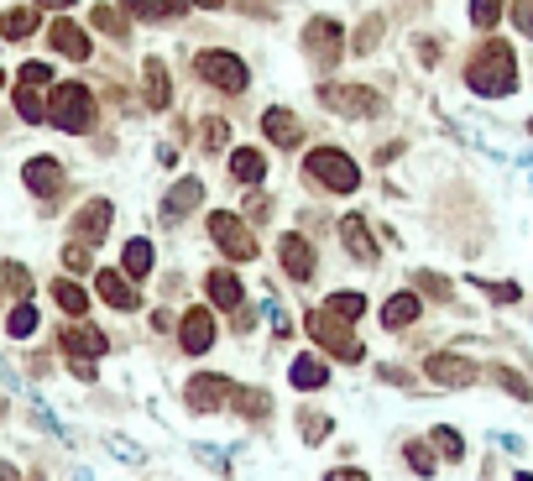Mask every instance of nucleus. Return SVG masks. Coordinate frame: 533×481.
Segmentation results:
<instances>
[{
	"mask_svg": "<svg viewBox=\"0 0 533 481\" xmlns=\"http://www.w3.org/2000/svg\"><path fill=\"white\" fill-rule=\"evenodd\" d=\"M304 325H309V335H314L330 356H340V361H361V356H366V346L351 335V325H345V319L324 314V309H309V314H304Z\"/></svg>",
	"mask_w": 533,
	"mask_h": 481,
	"instance_id": "20e7f679",
	"label": "nucleus"
},
{
	"mask_svg": "<svg viewBox=\"0 0 533 481\" xmlns=\"http://www.w3.org/2000/svg\"><path fill=\"white\" fill-rule=\"evenodd\" d=\"M262 131H267V142H277V147H293L298 136H304V126H298L293 110H267V116H262Z\"/></svg>",
	"mask_w": 533,
	"mask_h": 481,
	"instance_id": "b1692460",
	"label": "nucleus"
},
{
	"mask_svg": "<svg viewBox=\"0 0 533 481\" xmlns=\"http://www.w3.org/2000/svg\"><path fill=\"white\" fill-rule=\"evenodd\" d=\"M89 21H95L105 37H126V21H121V11H115V6H95V11H89Z\"/></svg>",
	"mask_w": 533,
	"mask_h": 481,
	"instance_id": "4c0bfd02",
	"label": "nucleus"
},
{
	"mask_svg": "<svg viewBox=\"0 0 533 481\" xmlns=\"http://www.w3.org/2000/svg\"><path fill=\"white\" fill-rule=\"evenodd\" d=\"M53 304H58L63 314H74V319H84V314H89V293H84L79 283H68V278H58V283H53Z\"/></svg>",
	"mask_w": 533,
	"mask_h": 481,
	"instance_id": "393cba45",
	"label": "nucleus"
},
{
	"mask_svg": "<svg viewBox=\"0 0 533 481\" xmlns=\"http://www.w3.org/2000/svg\"><path fill=\"white\" fill-rule=\"evenodd\" d=\"M377 37H382V21L372 16V21H366V32L356 37V48H361V53H372V48H377Z\"/></svg>",
	"mask_w": 533,
	"mask_h": 481,
	"instance_id": "49530a36",
	"label": "nucleus"
},
{
	"mask_svg": "<svg viewBox=\"0 0 533 481\" xmlns=\"http://www.w3.org/2000/svg\"><path fill=\"white\" fill-rule=\"evenodd\" d=\"M528 131H533V121H528Z\"/></svg>",
	"mask_w": 533,
	"mask_h": 481,
	"instance_id": "6e6d98bb",
	"label": "nucleus"
},
{
	"mask_svg": "<svg viewBox=\"0 0 533 481\" xmlns=\"http://www.w3.org/2000/svg\"><path fill=\"white\" fill-rule=\"evenodd\" d=\"M21 178H27V189H32V194H58L63 168L53 163V157H32V163L21 168Z\"/></svg>",
	"mask_w": 533,
	"mask_h": 481,
	"instance_id": "5701e85b",
	"label": "nucleus"
},
{
	"mask_svg": "<svg viewBox=\"0 0 533 481\" xmlns=\"http://www.w3.org/2000/svg\"><path fill=\"white\" fill-rule=\"evenodd\" d=\"M419 314H424V299H419V293H392V299L382 304V325H387V330H408Z\"/></svg>",
	"mask_w": 533,
	"mask_h": 481,
	"instance_id": "6ab92c4d",
	"label": "nucleus"
},
{
	"mask_svg": "<svg viewBox=\"0 0 533 481\" xmlns=\"http://www.w3.org/2000/svg\"><path fill=\"white\" fill-rule=\"evenodd\" d=\"M413 293H429V299H439V304L455 299V288L439 278V272H419V278H413Z\"/></svg>",
	"mask_w": 533,
	"mask_h": 481,
	"instance_id": "e433bc0d",
	"label": "nucleus"
},
{
	"mask_svg": "<svg viewBox=\"0 0 533 481\" xmlns=\"http://www.w3.org/2000/svg\"><path fill=\"white\" fill-rule=\"evenodd\" d=\"M63 351H68V361H95V356H105L110 351V340H105V330H95V325H63Z\"/></svg>",
	"mask_w": 533,
	"mask_h": 481,
	"instance_id": "f8f14e48",
	"label": "nucleus"
},
{
	"mask_svg": "<svg viewBox=\"0 0 533 481\" xmlns=\"http://www.w3.org/2000/svg\"><path fill=\"white\" fill-rule=\"evenodd\" d=\"M324 314H335V319L351 325V319L366 314V299H361V293H330V299H324Z\"/></svg>",
	"mask_w": 533,
	"mask_h": 481,
	"instance_id": "c85d7f7f",
	"label": "nucleus"
},
{
	"mask_svg": "<svg viewBox=\"0 0 533 481\" xmlns=\"http://www.w3.org/2000/svg\"><path fill=\"white\" fill-rule=\"evenodd\" d=\"M210 241L225 251L230 262H251V257H257V236H251L246 225H241V215L215 210V215H210Z\"/></svg>",
	"mask_w": 533,
	"mask_h": 481,
	"instance_id": "423d86ee",
	"label": "nucleus"
},
{
	"mask_svg": "<svg viewBox=\"0 0 533 481\" xmlns=\"http://www.w3.org/2000/svg\"><path fill=\"white\" fill-rule=\"evenodd\" d=\"M466 84L476 89V95H486V100L513 95V89H518V58H513V48H507V42H481V53L466 68Z\"/></svg>",
	"mask_w": 533,
	"mask_h": 481,
	"instance_id": "f257e3e1",
	"label": "nucleus"
},
{
	"mask_svg": "<svg viewBox=\"0 0 533 481\" xmlns=\"http://www.w3.org/2000/svg\"><path fill=\"white\" fill-rule=\"evenodd\" d=\"M95 288H100V299L110 309H121V314H131L136 304H142V299H136V288L126 283V272H95Z\"/></svg>",
	"mask_w": 533,
	"mask_h": 481,
	"instance_id": "f3484780",
	"label": "nucleus"
},
{
	"mask_svg": "<svg viewBox=\"0 0 533 481\" xmlns=\"http://www.w3.org/2000/svg\"><path fill=\"white\" fill-rule=\"evenodd\" d=\"M476 288L486 293V299H497V304H518V299H523L518 283H481V278H476Z\"/></svg>",
	"mask_w": 533,
	"mask_h": 481,
	"instance_id": "ea45409f",
	"label": "nucleus"
},
{
	"mask_svg": "<svg viewBox=\"0 0 533 481\" xmlns=\"http://www.w3.org/2000/svg\"><path fill=\"white\" fill-rule=\"evenodd\" d=\"M424 377L439 382V387H476L481 382V366L471 356H455V351H434L424 361Z\"/></svg>",
	"mask_w": 533,
	"mask_h": 481,
	"instance_id": "1a4fd4ad",
	"label": "nucleus"
},
{
	"mask_svg": "<svg viewBox=\"0 0 533 481\" xmlns=\"http://www.w3.org/2000/svg\"><path fill=\"white\" fill-rule=\"evenodd\" d=\"M142 79H147V105H152V110H168V100H173V79H168V63H162V58H147Z\"/></svg>",
	"mask_w": 533,
	"mask_h": 481,
	"instance_id": "4be33fe9",
	"label": "nucleus"
},
{
	"mask_svg": "<svg viewBox=\"0 0 533 481\" xmlns=\"http://www.w3.org/2000/svg\"><path fill=\"white\" fill-rule=\"evenodd\" d=\"M48 42H53V48L63 53V58H74V63H84L89 53H95V42H89V32L79 27V21H53V27H48Z\"/></svg>",
	"mask_w": 533,
	"mask_h": 481,
	"instance_id": "4468645a",
	"label": "nucleus"
},
{
	"mask_svg": "<svg viewBox=\"0 0 533 481\" xmlns=\"http://www.w3.org/2000/svg\"><path fill=\"white\" fill-rule=\"evenodd\" d=\"M32 32H37V11H6V16H0V37L21 42V37H32Z\"/></svg>",
	"mask_w": 533,
	"mask_h": 481,
	"instance_id": "2f4dec72",
	"label": "nucleus"
},
{
	"mask_svg": "<svg viewBox=\"0 0 533 481\" xmlns=\"http://www.w3.org/2000/svg\"><path fill=\"white\" fill-rule=\"evenodd\" d=\"M429 445L445 455V461H466V440H460V429H450V424H434L429 429Z\"/></svg>",
	"mask_w": 533,
	"mask_h": 481,
	"instance_id": "bb28decb",
	"label": "nucleus"
},
{
	"mask_svg": "<svg viewBox=\"0 0 533 481\" xmlns=\"http://www.w3.org/2000/svg\"><path fill=\"white\" fill-rule=\"evenodd\" d=\"M42 11H63V6H74V0H37Z\"/></svg>",
	"mask_w": 533,
	"mask_h": 481,
	"instance_id": "8fccbe9b",
	"label": "nucleus"
},
{
	"mask_svg": "<svg viewBox=\"0 0 533 481\" xmlns=\"http://www.w3.org/2000/svg\"><path fill=\"white\" fill-rule=\"evenodd\" d=\"M199 79L215 84V89H225V95H241V89L251 84V68H246L236 53L215 48V53H199Z\"/></svg>",
	"mask_w": 533,
	"mask_h": 481,
	"instance_id": "39448f33",
	"label": "nucleus"
},
{
	"mask_svg": "<svg viewBox=\"0 0 533 481\" xmlns=\"http://www.w3.org/2000/svg\"><path fill=\"white\" fill-rule=\"evenodd\" d=\"M236 408L246 419H267L272 414V398L262 393V387H236Z\"/></svg>",
	"mask_w": 533,
	"mask_h": 481,
	"instance_id": "7c9ffc66",
	"label": "nucleus"
},
{
	"mask_svg": "<svg viewBox=\"0 0 533 481\" xmlns=\"http://www.w3.org/2000/svg\"><path fill=\"white\" fill-rule=\"evenodd\" d=\"M403 461L419 471V476H434V471H439V455H434L424 440H408V445H403Z\"/></svg>",
	"mask_w": 533,
	"mask_h": 481,
	"instance_id": "473e14b6",
	"label": "nucleus"
},
{
	"mask_svg": "<svg viewBox=\"0 0 533 481\" xmlns=\"http://www.w3.org/2000/svg\"><path fill=\"white\" fill-rule=\"evenodd\" d=\"M68 372L84 377V382H95V361H68Z\"/></svg>",
	"mask_w": 533,
	"mask_h": 481,
	"instance_id": "09e8293b",
	"label": "nucleus"
},
{
	"mask_svg": "<svg viewBox=\"0 0 533 481\" xmlns=\"http://www.w3.org/2000/svg\"><path fill=\"white\" fill-rule=\"evenodd\" d=\"M63 267H68V272H89V267H95V257H89V246L68 241V246H63Z\"/></svg>",
	"mask_w": 533,
	"mask_h": 481,
	"instance_id": "a19ab883",
	"label": "nucleus"
},
{
	"mask_svg": "<svg viewBox=\"0 0 533 481\" xmlns=\"http://www.w3.org/2000/svg\"><path fill=\"white\" fill-rule=\"evenodd\" d=\"M513 481H533V471H518V476H513Z\"/></svg>",
	"mask_w": 533,
	"mask_h": 481,
	"instance_id": "864d4df0",
	"label": "nucleus"
},
{
	"mask_svg": "<svg viewBox=\"0 0 533 481\" xmlns=\"http://www.w3.org/2000/svg\"><path fill=\"white\" fill-rule=\"evenodd\" d=\"M492 382L502 387L507 398H518V403H528L533 398V387H528V377L523 372H513V366H492Z\"/></svg>",
	"mask_w": 533,
	"mask_h": 481,
	"instance_id": "c756f323",
	"label": "nucleus"
},
{
	"mask_svg": "<svg viewBox=\"0 0 533 481\" xmlns=\"http://www.w3.org/2000/svg\"><path fill=\"white\" fill-rule=\"evenodd\" d=\"M183 398H189L194 414H220V408H225L230 398H236V382L220 377V372H199V377H189Z\"/></svg>",
	"mask_w": 533,
	"mask_h": 481,
	"instance_id": "6e6552de",
	"label": "nucleus"
},
{
	"mask_svg": "<svg viewBox=\"0 0 533 481\" xmlns=\"http://www.w3.org/2000/svg\"><path fill=\"white\" fill-rule=\"evenodd\" d=\"M230 173H236L241 183H262L267 157H262V152H251V147H236V152H230Z\"/></svg>",
	"mask_w": 533,
	"mask_h": 481,
	"instance_id": "a878e982",
	"label": "nucleus"
},
{
	"mask_svg": "<svg viewBox=\"0 0 533 481\" xmlns=\"http://www.w3.org/2000/svg\"><path fill=\"white\" fill-rule=\"evenodd\" d=\"M324 481H372V476H366V471H356V466H345V471H330Z\"/></svg>",
	"mask_w": 533,
	"mask_h": 481,
	"instance_id": "de8ad7c7",
	"label": "nucleus"
},
{
	"mask_svg": "<svg viewBox=\"0 0 533 481\" xmlns=\"http://www.w3.org/2000/svg\"><path fill=\"white\" fill-rule=\"evenodd\" d=\"M0 481H21V476H16V466H11V461H0Z\"/></svg>",
	"mask_w": 533,
	"mask_h": 481,
	"instance_id": "3c124183",
	"label": "nucleus"
},
{
	"mask_svg": "<svg viewBox=\"0 0 533 481\" xmlns=\"http://www.w3.org/2000/svg\"><path fill=\"white\" fill-rule=\"evenodd\" d=\"M183 6H210L215 11V6H225V0H183Z\"/></svg>",
	"mask_w": 533,
	"mask_h": 481,
	"instance_id": "603ef678",
	"label": "nucleus"
},
{
	"mask_svg": "<svg viewBox=\"0 0 533 481\" xmlns=\"http://www.w3.org/2000/svg\"><path fill=\"white\" fill-rule=\"evenodd\" d=\"M513 21L523 37H533V0H513Z\"/></svg>",
	"mask_w": 533,
	"mask_h": 481,
	"instance_id": "a18cd8bd",
	"label": "nucleus"
},
{
	"mask_svg": "<svg viewBox=\"0 0 533 481\" xmlns=\"http://www.w3.org/2000/svg\"><path fill=\"white\" fill-rule=\"evenodd\" d=\"M121 272H126V278H147V272H152V241H126Z\"/></svg>",
	"mask_w": 533,
	"mask_h": 481,
	"instance_id": "cd10ccee",
	"label": "nucleus"
},
{
	"mask_svg": "<svg viewBox=\"0 0 533 481\" xmlns=\"http://www.w3.org/2000/svg\"><path fill=\"white\" fill-rule=\"evenodd\" d=\"M0 283H6V288L16 293V299H21V304H27V299H32V272H27V267H21V262H6V267H0Z\"/></svg>",
	"mask_w": 533,
	"mask_h": 481,
	"instance_id": "72a5a7b5",
	"label": "nucleus"
},
{
	"mask_svg": "<svg viewBox=\"0 0 533 481\" xmlns=\"http://www.w3.org/2000/svg\"><path fill=\"white\" fill-rule=\"evenodd\" d=\"M37 330V309L32 304H16L11 314H6V335H16V340H27Z\"/></svg>",
	"mask_w": 533,
	"mask_h": 481,
	"instance_id": "c9c22d12",
	"label": "nucleus"
},
{
	"mask_svg": "<svg viewBox=\"0 0 533 481\" xmlns=\"http://www.w3.org/2000/svg\"><path fill=\"white\" fill-rule=\"evenodd\" d=\"M304 53H309L319 68H335V63H340V53H345V32H340V21L314 16L309 27H304Z\"/></svg>",
	"mask_w": 533,
	"mask_h": 481,
	"instance_id": "0eeeda50",
	"label": "nucleus"
},
{
	"mask_svg": "<svg viewBox=\"0 0 533 481\" xmlns=\"http://www.w3.org/2000/svg\"><path fill=\"white\" fill-rule=\"evenodd\" d=\"M340 241H345V251H351L356 262H366V267L377 262V241L366 236V220H361V215H345V220H340Z\"/></svg>",
	"mask_w": 533,
	"mask_h": 481,
	"instance_id": "a211bd4d",
	"label": "nucleus"
},
{
	"mask_svg": "<svg viewBox=\"0 0 533 481\" xmlns=\"http://www.w3.org/2000/svg\"><path fill=\"white\" fill-rule=\"evenodd\" d=\"M21 84H37V89L53 84V68L48 63H21Z\"/></svg>",
	"mask_w": 533,
	"mask_h": 481,
	"instance_id": "c03bdc74",
	"label": "nucleus"
},
{
	"mask_svg": "<svg viewBox=\"0 0 533 481\" xmlns=\"http://www.w3.org/2000/svg\"><path fill=\"white\" fill-rule=\"evenodd\" d=\"M0 89H6V68H0Z\"/></svg>",
	"mask_w": 533,
	"mask_h": 481,
	"instance_id": "5fc2aeb1",
	"label": "nucleus"
},
{
	"mask_svg": "<svg viewBox=\"0 0 533 481\" xmlns=\"http://www.w3.org/2000/svg\"><path fill=\"white\" fill-rule=\"evenodd\" d=\"M324 105L340 110V116H377L382 95L377 89H361V84H324Z\"/></svg>",
	"mask_w": 533,
	"mask_h": 481,
	"instance_id": "9d476101",
	"label": "nucleus"
},
{
	"mask_svg": "<svg viewBox=\"0 0 533 481\" xmlns=\"http://www.w3.org/2000/svg\"><path fill=\"white\" fill-rule=\"evenodd\" d=\"M16 110H21V121H42V116H48V105H42L37 84H21V89H16Z\"/></svg>",
	"mask_w": 533,
	"mask_h": 481,
	"instance_id": "f704fd0d",
	"label": "nucleus"
},
{
	"mask_svg": "<svg viewBox=\"0 0 533 481\" xmlns=\"http://www.w3.org/2000/svg\"><path fill=\"white\" fill-rule=\"evenodd\" d=\"M277 257H283V272H288L293 283H309V278H314V246H309L304 236H283Z\"/></svg>",
	"mask_w": 533,
	"mask_h": 481,
	"instance_id": "2eb2a0df",
	"label": "nucleus"
},
{
	"mask_svg": "<svg viewBox=\"0 0 533 481\" xmlns=\"http://www.w3.org/2000/svg\"><path fill=\"white\" fill-rule=\"evenodd\" d=\"M204 293H210L215 309H241V299H246L241 278H236V272H225V267H215L210 278H204Z\"/></svg>",
	"mask_w": 533,
	"mask_h": 481,
	"instance_id": "dca6fc26",
	"label": "nucleus"
},
{
	"mask_svg": "<svg viewBox=\"0 0 533 481\" xmlns=\"http://www.w3.org/2000/svg\"><path fill=\"white\" fill-rule=\"evenodd\" d=\"M215 335H220V330H215V314L204 309V304H199V309H189V314L178 319V346L189 351V356H204V351L215 346Z\"/></svg>",
	"mask_w": 533,
	"mask_h": 481,
	"instance_id": "9b49d317",
	"label": "nucleus"
},
{
	"mask_svg": "<svg viewBox=\"0 0 533 481\" xmlns=\"http://www.w3.org/2000/svg\"><path fill=\"white\" fill-rule=\"evenodd\" d=\"M471 21L481 32H492L497 21H502V0H471Z\"/></svg>",
	"mask_w": 533,
	"mask_h": 481,
	"instance_id": "58836bf2",
	"label": "nucleus"
},
{
	"mask_svg": "<svg viewBox=\"0 0 533 481\" xmlns=\"http://www.w3.org/2000/svg\"><path fill=\"white\" fill-rule=\"evenodd\" d=\"M199 142H204V152L225 147V142H230V126H225V121H204V126H199Z\"/></svg>",
	"mask_w": 533,
	"mask_h": 481,
	"instance_id": "37998d69",
	"label": "nucleus"
},
{
	"mask_svg": "<svg viewBox=\"0 0 533 481\" xmlns=\"http://www.w3.org/2000/svg\"><path fill=\"white\" fill-rule=\"evenodd\" d=\"M121 6H126L131 16H142V21H162V16H168V6H162V0H121Z\"/></svg>",
	"mask_w": 533,
	"mask_h": 481,
	"instance_id": "79ce46f5",
	"label": "nucleus"
},
{
	"mask_svg": "<svg viewBox=\"0 0 533 481\" xmlns=\"http://www.w3.org/2000/svg\"><path fill=\"white\" fill-rule=\"evenodd\" d=\"M48 121L68 136H84L95 126V95H89L84 84H58L53 100H48Z\"/></svg>",
	"mask_w": 533,
	"mask_h": 481,
	"instance_id": "f03ea898",
	"label": "nucleus"
},
{
	"mask_svg": "<svg viewBox=\"0 0 533 481\" xmlns=\"http://www.w3.org/2000/svg\"><path fill=\"white\" fill-rule=\"evenodd\" d=\"M199 199H204V183H199V178H178V183H173V194H168V204H162V220H168V225L183 220Z\"/></svg>",
	"mask_w": 533,
	"mask_h": 481,
	"instance_id": "aec40b11",
	"label": "nucleus"
},
{
	"mask_svg": "<svg viewBox=\"0 0 533 481\" xmlns=\"http://www.w3.org/2000/svg\"><path fill=\"white\" fill-rule=\"evenodd\" d=\"M304 168H309V178L319 183V189H330V194H356V183H361V168L345 152H335V147L309 152Z\"/></svg>",
	"mask_w": 533,
	"mask_h": 481,
	"instance_id": "7ed1b4c3",
	"label": "nucleus"
},
{
	"mask_svg": "<svg viewBox=\"0 0 533 481\" xmlns=\"http://www.w3.org/2000/svg\"><path fill=\"white\" fill-rule=\"evenodd\" d=\"M110 220H115V210H110V199H89L84 210L74 215V241L79 246H95V241H105V231H110Z\"/></svg>",
	"mask_w": 533,
	"mask_h": 481,
	"instance_id": "ddd939ff",
	"label": "nucleus"
},
{
	"mask_svg": "<svg viewBox=\"0 0 533 481\" xmlns=\"http://www.w3.org/2000/svg\"><path fill=\"white\" fill-rule=\"evenodd\" d=\"M288 382L298 387V393H319V387L330 382V366H324L319 356H293V366H288Z\"/></svg>",
	"mask_w": 533,
	"mask_h": 481,
	"instance_id": "412c9836",
	"label": "nucleus"
}]
</instances>
